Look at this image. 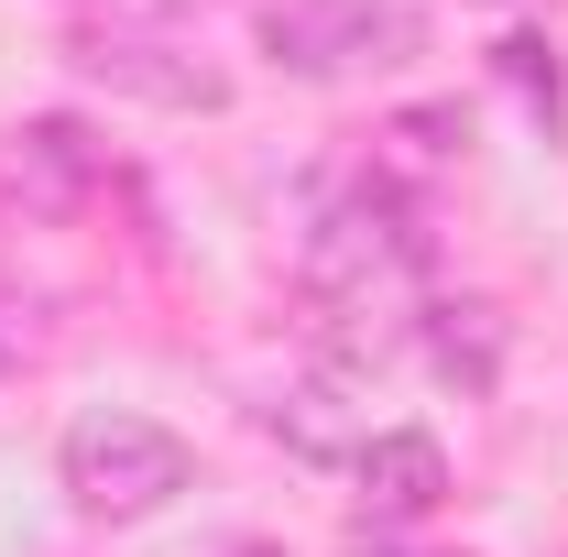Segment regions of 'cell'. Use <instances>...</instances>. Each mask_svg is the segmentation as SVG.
<instances>
[{"label": "cell", "mask_w": 568, "mask_h": 557, "mask_svg": "<svg viewBox=\"0 0 568 557\" xmlns=\"http://www.w3.org/2000/svg\"><path fill=\"white\" fill-rule=\"evenodd\" d=\"M55 470H67L77 514H99V525H142V514H164L175 492L197 482L186 437H175V426H153V416H132V405L77 416L67 448H55Z\"/></svg>", "instance_id": "1"}, {"label": "cell", "mask_w": 568, "mask_h": 557, "mask_svg": "<svg viewBox=\"0 0 568 557\" xmlns=\"http://www.w3.org/2000/svg\"><path fill=\"white\" fill-rule=\"evenodd\" d=\"M263 55L284 77H383L426 55V22L405 0H263Z\"/></svg>", "instance_id": "2"}, {"label": "cell", "mask_w": 568, "mask_h": 557, "mask_svg": "<svg viewBox=\"0 0 568 557\" xmlns=\"http://www.w3.org/2000/svg\"><path fill=\"white\" fill-rule=\"evenodd\" d=\"M77 77L110 88V99H153V110H230V77L175 55V44H132V33H88L77 44Z\"/></svg>", "instance_id": "3"}, {"label": "cell", "mask_w": 568, "mask_h": 557, "mask_svg": "<svg viewBox=\"0 0 568 557\" xmlns=\"http://www.w3.org/2000/svg\"><path fill=\"white\" fill-rule=\"evenodd\" d=\"M351 470H361V503L394 514V525H416V514L448 503V448H437L426 426H383V437H361Z\"/></svg>", "instance_id": "4"}, {"label": "cell", "mask_w": 568, "mask_h": 557, "mask_svg": "<svg viewBox=\"0 0 568 557\" xmlns=\"http://www.w3.org/2000/svg\"><path fill=\"white\" fill-rule=\"evenodd\" d=\"M328 405H339V394H328V383H306V394H274V405H263V426H274V437H295L306 459H361V426L328 416Z\"/></svg>", "instance_id": "5"}]
</instances>
